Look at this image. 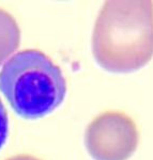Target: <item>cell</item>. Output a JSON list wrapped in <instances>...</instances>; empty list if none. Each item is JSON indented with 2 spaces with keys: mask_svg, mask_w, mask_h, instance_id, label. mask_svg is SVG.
<instances>
[{
  "mask_svg": "<svg viewBox=\"0 0 153 160\" xmlns=\"http://www.w3.org/2000/svg\"><path fill=\"white\" fill-rule=\"evenodd\" d=\"M139 142L133 118L120 111H106L88 125L85 144L94 160H128Z\"/></svg>",
  "mask_w": 153,
  "mask_h": 160,
  "instance_id": "obj_3",
  "label": "cell"
},
{
  "mask_svg": "<svg viewBox=\"0 0 153 160\" xmlns=\"http://www.w3.org/2000/svg\"><path fill=\"white\" fill-rule=\"evenodd\" d=\"M8 133H9V118L6 108L0 99V149L3 148L6 143Z\"/></svg>",
  "mask_w": 153,
  "mask_h": 160,
  "instance_id": "obj_5",
  "label": "cell"
},
{
  "mask_svg": "<svg viewBox=\"0 0 153 160\" xmlns=\"http://www.w3.org/2000/svg\"><path fill=\"white\" fill-rule=\"evenodd\" d=\"M20 30L11 15L0 9V66L18 48Z\"/></svg>",
  "mask_w": 153,
  "mask_h": 160,
  "instance_id": "obj_4",
  "label": "cell"
},
{
  "mask_svg": "<svg viewBox=\"0 0 153 160\" xmlns=\"http://www.w3.org/2000/svg\"><path fill=\"white\" fill-rule=\"evenodd\" d=\"M0 91L16 114L37 120L50 114L66 96V80L50 58L37 49L15 53L0 72Z\"/></svg>",
  "mask_w": 153,
  "mask_h": 160,
  "instance_id": "obj_2",
  "label": "cell"
},
{
  "mask_svg": "<svg viewBox=\"0 0 153 160\" xmlns=\"http://www.w3.org/2000/svg\"><path fill=\"white\" fill-rule=\"evenodd\" d=\"M92 53L111 73H131L147 65L153 57V1H106L93 28Z\"/></svg>",
  "mask_w": 153,
  "mask_h": 160,
  "instance_id": "obj_1",
  "label": "cell"
},
{
  "mask_svg": "<svg viewBox=\"0 0 153 160\" xmlns=\"http://www.w3.org/2000/svg\"><path fill=\"white\" fill-rule=\"evenodd\" d=\"M6 160H40L33 156L30 155H17V156L11 157V158H8Z\"/></svg>",
  "mask_w": 153,
  "mask_h": 160,
  "instance_id": "obj_6",
  "label": "cell"
}]
</instances>
